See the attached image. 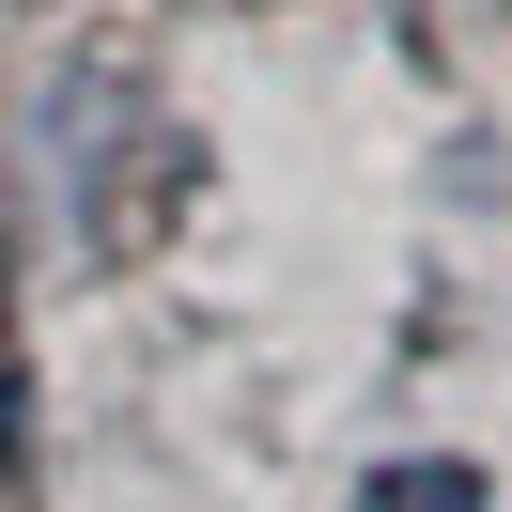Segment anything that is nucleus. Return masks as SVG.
<instances>
[{
  "label": "nucleus",
  "mask_w": 512,
  "mask_h": 512,
  "mask_svg": "<svg viewBox=\"0 0 512 512\" xmlns=\"http://www.w3.org/2000/svg\"><path fill=\"white\" fill-rule=\"evenodd\" d=\"M357 512H497V466L481 450H404V466L357 481Z\"/></svg>",
  "instance_id": "1"
}]
</instances>
